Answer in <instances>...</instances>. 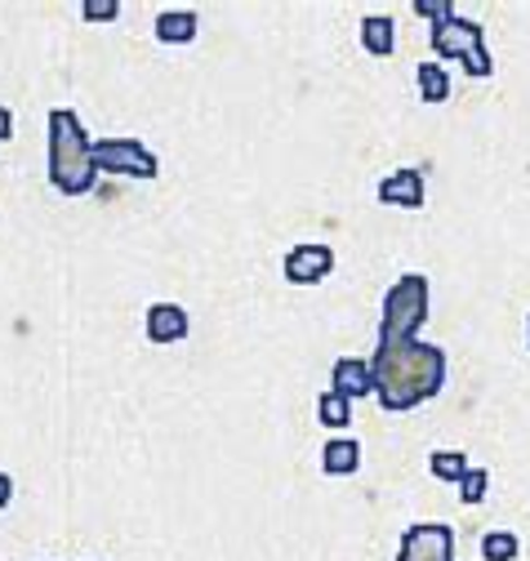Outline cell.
<instances>
[{"instance_id":"obj_4","label":"cell","mask_w":530,"mask_h":561,"mask_svg":"<svg viewBox=\"0 0 530 561\" xmlns=\"http://www.w3.org/2000/svg\"><path fill=\"white\" fill-rule=\"evenodd\" d=\"M433 54H437V58H459L469 77H491V72H495V62H491V54H486V32H482V23L459 19V14L433 27Z\"/></svg>"},{"instance_id":"obj_6","label":"cell","mask_w":530,"mask_h":561,"mask_svg":"<svg viewBox=\"0 0 530 561\" xmlns=\"http://www.w3.org/2000/svg\"><path fill=\"white\" fill-rule=\"evenodd\" d=\"M396 561H454V530L441 522H419L402 535Z\"/></svg>"},{"instance_id":"obj_10","label":"cell","mask_w":530,"mask_h":561,"mask_svg":"<svg viewBox=\"0 0 530 561\" xmlns=\"http://www.w3.org/2000/svg\"><path fill=\"white\" fill-rule=\"evenodd\" d=\"M330 379H335V388H330V392H339V397H348V401H357V397H370V392H375L370 362H361V357H339V362H335V370H330Z\"/></svg>"},{"instance_id":"obj_5","label":"cell","mask_w":530,"mask_h":561,"mask_svg":"<svg viewBox=\"0 0 530 561\" xmlns=\"http://www.w3.org/2000/svg\"><path fill=\"white\" fill-rule=\"evenodd\" d=\"M94 161H99V170L125 174V179H157L161 174L157 157L139 144V138H103V144H94Z\"/></svg>"},{"instance_id":"obj_22","label":"cell","mask_w":530,"mask_h":561,"mask_svg":"<svg viewBox=\"0 0 530 561\" xmlns=\"http://www.w3.org/2000/svg\"><path fill=\"white\" fill-rule=\"evenodd\" d=\"M14 500V481H10V472H0V508H5Z\"/></svg>"},{"instance_id":"obj_21","label":"cell","mask_w":530,"mask_h":561,"mask_svg":"<svg viewBox=\"0 0 530 561\" xmlns=\"http://www.w3.org/2000/svg\"><path fill=\"white\" fill-rule=\"evenodd\" d=\"M10 134H14V112H10V107H0V144H5Z\"/></svg>"},{"instance_id":"obj_11","label":"cell","mask_w":530,"mask_h":561,"mask_svg":"<svg viewBox=\"0 0 530 561\" xmlns=\"http://www.w3.org/2000/svg\"><path fill=\"white\" fill-rule=\"evenodd\" d=\"M321 468H325L330 477H348V472H357V468H361V446H357L353 437L325 442V446H321Z\"/></svg>"},{"instance_id":"obj_12","label":"cell","mask_w":530,"mask_h":561,"mask_svg":"<svg viewBox=\"0 0 530 561\" xmlns=\"http://www.w3.org/2000/svg\"><path fill=\"white\" fill-rule=\"evenodd\" d=\"M196 14L192 10H165L161 19H157V36L165 41V45H187L192 36H196Z\"/></svg>"},{"instance_id":"obj_23","label":"cell","mask_w":530,"mask_h":561,"mask_svg":"<svg viewBox=\"0 0 530 561\" xmlns=\"http://www.w3.org/2000/svg\"><path fill=\"white\" fill-rule=\"evenodd\" d=\"M526 343H530V321H526Z\"/></svg>"},{"instance_id":"obj_9","label":"cell","mask_w":530,"mask_h":561,"mask_svg":"<svg viewBox=\"0 0 530 561\" xmlns=\"http://www.w3.org/2000/svg\"><path fill=\"white\" fill-rule=\"evenodd\" d=\"M143 330H148L152 343H183L192 321H187V308H178V304H152Z\"/></svg>"},{"instance_id":"obj_19","label":"cell","mask_w":530,"mask_h":561,"mask_svg":"<svg viewBox=\"0 0 530 561\" xmlns=\"http://www.w3.org/2000/svg\"><path fill=\"white\" fill-rule=\"evenodd\" d=\"M81 14L90 23H112L120 14V0H81Z\"/></svg>"},{"instance_id":"obj_18","label":"cell","mask_w":530,"mask_h":561,"mask_svg":"<svg viewBox=\"0 0 530 561\" xmlns=\"http://www.w3.org/2000/svg\"><path fill=\"white\" fill-rule=\"evenodd\" d=\"M486 485H491V472L486 468H469L459 477V500L463 504H482L486 500Z\"/></svg>"},{"instance_id":"obj_7","label":"cell","mask_w":530,"mask_h":561,"mask_svg":"<svg viewBox=\"0 0 530 561\" xmlns=\"http://www.w3.org/2000/svg\"><path fill=\"white\" fill-rule=\"evenodd\" d=\"M330 272H335V250L321 241H303L286 254V280H295V286H316Z\"/></svg>"},{"instance_id":"obj_20","label":"cell","mask_w":530,"mask_h":561,"mask_svg":"<svg viewBox=\"0 0 530 561\" xmlns=\"http://www.w3.org/2000/svg\"><path fill=\"white\" fill-rule=\"evenodd\" d=\"M415 14L419 19H433V27L446 23V19H454V10L446 5V0H415Z\"/></svg>"},{"instance_id":"obj_17","label":"cell","mask_w":530,"mask_h":561,"mask_svg":"<svg viewBox=\"0 0 530 561\" xmlns=\"http://www.w3.org/2000/svg\"><path fill=\"white\" fill-rule=\"evenodd\" d=\"M517 552H521V539L512 530H491L482 539V557L486 561H517Z\"/></svg>"},{"instance_id":"obj_3","label":"cell","mask_w":530,"mask_h":561,"mask_svg":"<svg viewBox=\"0 0 530 561\" xmlns=\"http://www.w3.org/2000/svg\"><path fill=\"white\" fill-rule=\"evenodd\" d=\"M428 317V276L406 272L383 299V317H379V343H406L415 339V330Z\"/></svg>"},{"instance_id":"obj_2","label":"cell","mask_w":530,"mask_h":561,"mask_svg":"<svg viewBox=\"0 0 530 561\" xmlns=\"http://www.w3.org/2000/svg\"><path fill=\"white\" fill-rule=\"evenodd\" d=\"M49 183L62 196H90L99 183V161L94 144L81 129V116L72 107L49 112Z\"/></svg>"},{"instance_id":"obj_14","label":"cell","mask_w":530,"mask_h":561,"mask_svg":"<svg viewBox=\"0 0 530 561\" xmlns=\"http://www.w3.org/2000/svg\"><path fill=\"white\" fill-rule=\"evenodd\" d=\"M419 94L424 103H446L450 99V77H446V67L441 62H419Z\"/></svg>"},{"instance_id":"obj_8","label":"cell","mask_w":530,"mask_h":561,"mask_svg":"<svg viewBox=\"0 0 530 561\" xmlns=\"http://www.w3.org/2000/svg\"><path fill=\"white\" fill-rule=\"evenodd\" d=\"M379 201L383 205H402V209H419L424 205V170L406 165V170H396L379 183Z\"/></svg>"},{"instance_id":"obj_13","label":"cell","mask_w":530,"mask_h":561,"mask_svg":"<svg viewBox=\"0 0 530 561\" xmlns=\"http://www.w3.org/2000/svg\"><path fill=\"white\" fill-rule=\"evenodd\" d=\"M361 45H366L375 58H388V54H392V45H396L392 19H383V14H370V19H361Z\"/></svg>"},{"instance_id":"obj_16","label":"cell","mask_w":530,"mask_h":561,"mask_svg":"<svg viewBox=\"0 0 530 561\" xmlns=\"http://www.w3.org/2000/svg\"><path fill=\"white\" fill-rule=\"evenodd\" d=\"M316 419H321L325 428H344L348 419H353V401L339 397V392H321L316 397Z\"/></svg>"},{"instance_id":"obj_1","label":"cell","mask_w":530,"mask_h":561,"mask_svg":"<svg viewBox=\"0 0 530 561\" xmlns=\"http://www.w3.org/2000/svg\"><path fill=\"white\" fill-rule=\"evenodd\" d=\"M370 379L375 397L388 414L415 410L419 401L437 397L446 383V353L433 343L406 339V343H379L370 357Z\"/></svg>"},{"instance_id":"obj_15","label":"cell","mask_w":530,"mask_h":561,"mask_svg":"<svg viewBox=\"0 0 530 561\" xmlns=\"http://www.w3.org/2000/svg\"><path fill=\"white\" fill-rule=\"evenodd\" d=\"M473 463H469V455H463V450H433L428 455V472L437 477V481H454L459 485V477L463 472H469Z\"/></svg>"}]
</instances>
